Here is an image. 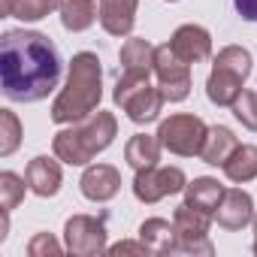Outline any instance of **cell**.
Wrapping results in <instances>:
<instances>
[{
  "label": "cell",
  "instance_id": "12",
  "mask_svg": "<svg viewBox=\"0 0 257 257\" xmlns=\"http://www.w3.org/2000/svg\"><path fill=\"white\" fill-rule=\"evenodd\" d=\"M170 49L185 61V64H197V61H206L212 55V37L206 28L200 25H182L173 40H170Z\"/></svg>",
  "mask_w": 257,
  "mask_h": 257
},
{
  "label": "cell",
  "instance_id": "28",
  "mask_svg": "<svg viewBox=\"0 0 257 257\" xmlns=\"http://www.w3.org/2000/svg\"><path fill=\"white\" fill-rule=\"evenodd\" d=\"M112 257H121V254H149V245L140 239V242H118L112 248H106Z\"/></svg>",
  "mask_w": 257,
  "mask_h": 257
},
{
  "label": "cell",
  "instance_id": "27",
  "mask_svg": "<svg viewBox=\"0 0 257 257\" xmlns=\"http://www.w3.org/2000/svg\"><path fill=\"white\" fill-rule=\"evenodd\" d=\"M64 248L58 245V239L52 233H37L31 242H28V254L31 257H58Z\"/></svg>",
  "mask_w": 257,
  "mask_h": 257
},
{
  "label": "cell",
  "instance_id": "17",
  "mask_svg": "<svg viewBox=\"0 0 257 257\" xmlns=\"http://www.w3.org/2000/svg\"><path fill=\"white\" fill-rule=\"evenodd\" d=\"M161 149H164V146H161V140H158V137L137 134V137L127 140V146H124V161L140 173V170L158 167V161H161Z\"/></svg>",
  "mask_w": 257,
  "mask_h": 257
},
{
  "label": "cell",
  "instance_id": "18",
  "mask_svg": "<svg viewBox=\"0 0 257 257\" xmlns=\"http://www.w3.org/2000/svg\"><path fill=\"white\" fill-rule=\"evenodd\" d=\"M239 149V140L233 137L230 127H209V134H206V143L200 149V158L212 167H224L227 158Z\"/></svg>",
  "mask_w": 257,
  "mask_h": 257
},
{
  "label": "cell",
  "instance_id": "4",
  "mask_svg": "<svg viewBox=\"0 0 257 257\" xmlns=\"http://www.w3.org/2000/svg\"><path fill=\"white\" fill-rule=\"evenodd\" d=\"M251 73V55L242 46H227L218 52L209 82H206V94L215 106H233L236 97L242 94V85Z\"/></svg>",
  "mask_w": 257,
  "mask_h": 257
},
{
  "label": "cell",
  "instance_id": "25",
  "mask_svg": "<svg viewBox=\"0 0 257 257\" xmlns=\"http://www.w3.org/2000/svg\"><path fill=\"white\" fill-rule=\"evenodd\" d=\"M61 7H64V0H16L13 16L22 19V22H40V19H46L49 13H55Z\"/></svg>",
  "mask_w": 257,
  "mask_h": 257
},
{
  "label": "cell",
  "instance_id": "9",
  "mask_svg": "<svg viewBox=\"0 0 257 257\" xmlns=\"http://www.w3.org/2000/svg\"><path fill=\"white\" fill-rule=\"evenodd\" d=\"M64 242L70 254L79 257H94L106 251V224L103 218H91V215H73L64 224Z\"/></svg>",
  "mask_w": 257,
  "mask_h": 257
},
{
  "label": "cell",
  "instance_id": "1",
  "mask_svg": "<svg viewBox=\"0 0 257 257\" xmlns=\"http://www.w3.org/2000/svg\"><path fill=\"white\" fill-rule=\"evenodd\" d=\"M58 46L37 31H7L0 40V82L7 100L37 103L58 88Z\"/></svg>",
  "mask_w": 257,
  "mask_h": 257
},
{
  "label": "cell",
  "instance_id": "31",
  "mask_svg": "<svg viewBox=\"0 0 257 257\" xmlns=\"http://www.w3.org/2000/svg\"><path fill=\"white\" fill-rule=\"evenodd\" d=\"M254 254H257V215H254Z\"/></svg>",
  "mask_w": 257,
  "mask_h": 257
},
{
  "label": "cell",
  "instance_id": "7",
  "mask_svg": "<svg viewBox=\"0 0 257 257\" xmlns=\"http://www.w3.org/2000/svg\"><path fill=\"white\" fill-rule=\"evenodd\" d=\"M173 224H176V233H179L176 251H182V254H212V242H209L212 215L209 212L194 209L191 203H182L173 215Z\"/></svg>",
  "mask_w": 257,
  "mask_h": 257
},
{
  "label": "cell",
  "instance_id": "6",
  "mask_svg": "<svg viewBox=\"0 0 257 257\" xmlns=\"http://www.w3.org/2000/svg\"><path fill=\"white\" fill-rule=\"evenodd\" d=\"M206 134L209 127L203 124V118L197 115H170L167 121H161L158 127V140L167 152L173 155H182V158H194L200 155L203 143H206Z\"/></svg>",
  "mask_w": 257,
  "mask_h": 257
},
{
  "label": "cell",
  "instance_id": "8",
  "mask_svg": "<svg viewBox=\"0 0 257 257\" xmlns=\"http://www.w3.org/2000/svg\"><path fill=\"white\" fill-rule=\"evenodd\" d=\"M188 67L191 64H185L170 49V43L155 49V76H158V88H161L164 100L179 103L191 94V70Z\"/></svg>",
  "mask_w": 257,
  "mask_h": 257
},
{
  "label": "cell",
  "instance_id": "16",
  "mask_svg": "<svg viewBox=\"0 0 257 257\" xmlns=\"http://www.w3.org/2000/svg\"><path fill=\"white\" fill-rule=\"evenodd\" d=\"M100 4V25L112 37H127L137 22V4L140 0H97Z\"/></svg>",
  "mask_w": 257,
  "mask_h": 257
},
{
  "label": "cell",
  "instance_id": "5",
  "mask_svg": "<svg viewBox=\"0 0 257 257\" xmlns=\"http://www.w3.org/2000/svg\"><path fill=\"white\" fill-rule=\"evenodd\" d=\"M115 103L127 112V118L137 121V124H149L161 115V106L167 103L161 88H152L149 79H127V76H118V85H115Z\"/></svg>",
  "mask_w": 257,
  "mask_h": 257
},
{
  "label": "cell",
  "instance_id": "32",
  "mask_svg": "<svg viewBox=\"0 0 257 257\" xmlns=\"http://www.w3.org/2000/svg\"><path fill=\"white\" fill-rule=\"evenodd\" d=\"M170 4H173V0H170Z\"/></svg>",
  "mask_w": 257,
  "mask_h": 257
},
{
  "label": "cell",
  "instance_id": "23",
  "mask_svg": "<svg viewBox=\"0 0 257 257\" xmlns=\"http://www.w3.org/2000/svg\"><path fill=\"white\" fill-rule=\"evenodd\" d=\"M25 188H28V179H19L10 170L0 173V209L4 212L19 209V203L25 200Z\"/></svg>",
  "mask_w": 257,
  "mask_h": 257
},
{
  "label": "cell",
  "instance_id": "20",
  "mask_svg": "<svg viewBox=\"0 0 257 257\" xmlns=\"http://www.w3.org/2000/svg\"><path fill=\"white\" fill-rule=\"evenodd\" d=\"M224 197V185H218V179H194L191 185H185V203H191L194 209H203L209 215H215L218 203Z\"/></svg>",
  "mask_w": 257,
  "mask_h": 257
},
{
  "label": "cell",
  "instance_id": "2",
  "mask_svg": "<svg viewBox=\"0 0 257 257\" xmlns=\"http://www.w3.org/2000/svg\"><path fill=\"white\" fill-rule=\"evenodd\" d=\"M103 97V70L100 58L94 52H79L70 61V76L58 100L52 103V121L55 124H73L88 118Z\"/></svg>",
  "mask_w": 257,
  "mask_h": 257
},
{
  "label": "cell",
  "instance_id": "22",
  "mask_svg": "<svg viewBox=\"0 0 257 257\" xmlns=\"http://www.w3.org/2000/svg\"><path fill=\"white\" fill-rule=\"evenodd\" d=\"M224 173H227V179L236 182V185L257 179V146H239V149L227 158Z\"/></svg>",
  "mask_w": 257,
  "mask_h": 257
},
{
  "label": "cell",
  "instance_id": "15",
  "mask_svg": "<svg viewBox=\"0 0 257 257\" xmlns=\"http://www.w3.org/2000/svg\"><path fill=\"white\" fill-rule=\"evenodd\" d=\"M25 179H28V188L37 194V197H55L61 191V182H64V173H61V164L55 158H34L25 170Z\"/></svg>",
  "mask_w": 257,
  "mask_h": 257
},
{
  "label": "cell",
  "instance_id": "30",
  "mask_svg": "<svg viewBox=\"0 0 257 257\" xmlns=\"http://www.w3.org/2000/svg\"><path fill=\"white\" fill-rule=\"evenodd\" d=\"M13 10H16V0H4L0 4V16H13Z\"/></svg>",
  "mask_w": 257,
  "mask_h": 257
},
{
  "label": "cell",
  "instance_id": "19",
  "mask_svg": "<svg viewBox=\"0 0 257 257\" xmlns=\"http://www.w3.org/2000/svg\"><path fill=\"white\" fill-rule=\"evenodd\" d=\"M140 239L149 245V251H155V254H170V251H176L179 233H176V224H170V221H164V218H149V221H143V227H140Z\"/></svg>",
  "mask_w": 257,
  "mask_h": 257
},
{
  "label": "cell",
  "instance_id": "29",
  "mask_svg": "<svg viewBox=\"0 0 257 257\" xmlns=\"http://www.w3.org/2000/svg\"><path fill=\"white\" fill-rule=\"evenodd\" d=\"M233 4H236V13L245 22H257V0H233Z\"/></svg>",
  "mask_w": 257,
  "mask_h": 257
},
{
  "label": "cell",
  "instance_id": "26",
  "mask_svg": "<svg viewBox=\"0 0 257 257\" xmlns=\"http://www.w3.org/2000/svg\"><path fill=\"white\" fill-rule=\"evenodd\" d=\"M233 115L248 127V131H257V91H245L236 97L233 103Z\"/></svg>",
  "mask_w": 257,
  "mask_h": 257
},
{
  "label": "cell",
  "instance_id": "3",
  "mask_svg": "<svg viewBox=\"0 0 257 257\" xmlns=\"http://www.w3.org/2000/svg\"><path fill=\"white\" fill-rule=\"evenodd\" d=\"M118 137V121L112 112H91L88 118L76 121L73 127L55 134L52 140V152L58 161L70 164V167H85L91 164L100 152H106L112 146V140Z\"/></svg>",
  "mask_w": 257,
  "mask_h": 257
},
{
  "label": "cell",
  "instance_id": "10",
  "mask_svg": "<svg viewBox=\"0 0 257 257\" xmlns=\"http://www.w3.org/2000/svg\"><path fill=\"white\" fill-rule=\"evenodd\" d=\"M185 185H188V179H185V173L179 167H161V170L158 167H149V170H140L137 173L134 194L143 203H158V200H164L170 194L185 191Z\"/></svg>",
  "mask_w": 257,
  "mask_h": 257
},
{
  "label": "cell",
  "instance_id": "24",
  "mask_svg": "<svg viewBox=\"0 0 257 257\" xmlns=\"http://www.w3.org/2000/svg\"><path fill=\"white\" fill-rule=\"evenodd\" d=\"M22 143V124L16 118V112L0 109V158H10Z\"/></svg>",
  "mask_w": 257,
  "mask_h": 257
},
{
  "label": "cell",
  "instance_id": "21",
  "mask_svg": "<svg viewBox=\"0 0 257 257\" xmlns=\"http://www.w3.org/2000/svg\"><path fill=\"white\" fill-rule=\"evenodd\" d=\"M94 19H100V4L94 0H64L61 7V25L73 34L88 31L94 25Z\"/></svg>",
  "mask_w": 257,
  "mask_h": 257
},
{
  "label": "cell",
  "instance_id": "13",
  "mask_svg": "<svg viewBox=\"0 0 257 257\" xmlns=\"http://www.w3.org/2000/svg\"><path fill=\"white\" fill-rule=\"evenodd\" d=\"M118 61H121V76H127V79H149L155 73V46L149 40L134 37V40H127L121 46Z\"/></svg>",
  "mask_w": 257,
  "mask_h": 257
},
{
  "label": "cell",
  "instance_id": "14",
  "mask_svg": "<svg viewBox=\"0 0 257 257\" xmlns=\"http://www.w3.org/2000/svg\"><path fill=\"white\" fill-rule=\"evenodd\" d=\"M79 185H82V194L91 203H106L121 191V173L109 164H94V167L85 170Z\"/></svg>",
  "mask_w": 257,
  "mask_h": 257
},
{
  "label": "cell",
  "instance_id": "11",
  "mask_svg": "<svg viewBox=\"0 0 257 257\" xmlns=\"http://www.w3.org/2000/svg\"><path fill=\"white\" fill-rule=\"evenodd\" d=\"M215 218H218V224L224 230H242L245 224L254 221V200H251V194L242 191V188L224 191V197H221V203L215 209Z\"/></svg>",
  "mask_w": 257,
  "mask_h": 257
}]
</instances>
